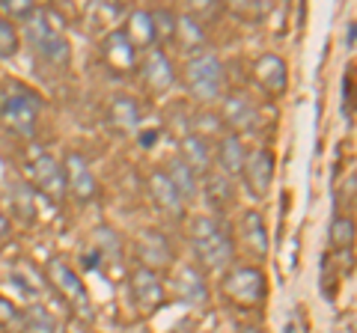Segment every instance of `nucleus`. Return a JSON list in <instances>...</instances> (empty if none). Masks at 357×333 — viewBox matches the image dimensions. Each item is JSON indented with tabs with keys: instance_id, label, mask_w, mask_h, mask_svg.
<instances>
[{
	"instance_id": "9d476101",
	"label": "nucleus",
	"mask_w": 357,
	"mask_h": 333,
	"mask_svg": "<svg viewBox=\"0 0 357 333\" xmlns=\"http://www.w3.org/2000/svg\"><path fill=\"white\" fill-rule=\"evenodd\" d=\"M241 176H244V185H248V191L262 199L268 196L274 185V158L268 149H256V152H248V161L241 166Z\"/></svg>"
},
{
	"instance_id": "f03ea898",
	"label": "nucleus",
	"mask_w": 357,
	"mask_h": 333,
	"mask_svg": "<svg viewBox=\"0 0 357 333\" xmlns=\"http://www.w3.org/2000/svg\"><path fill=\"white\" fill-rule=\"evenodd\" d=\"M191 247L199 265H206L211 271H223L229 268L232 259H236V244L232 235L218 217H194L191 220Z\"/></svg>"
},
{
	"instance_id": "b1692460",
	"label": "nucleus",
	"mask_w": 357,
	"mask_h": 333,
	"mask_svg": "<svg viewBox=\"0 0 357 333\" xmlns=\"http://www.w3.org/2000/svg\"><path fill=\"white\" fill-rule=\"evenodd\" d=\"M167 179L173 182V187H176V194H178L182 203H191V199L199 196V176L191 170V166H185L178 158L170 164V170H167Z\"/></svg>"
},
{
	"instance_id": "cd10ccee",
	"label": "nucleus",
	"mask_w": 357,
	"mask_h": 333,
	"mask_svg": "<svg viewBox=\"0 0 357 333\" xmlns=\"http://www.w3.org/2000/svg\"><path fill=\"white\" fill-rule=\"evenodd\" d=\"M351 241H354L351 217H337V220H333V226H331V244L337 250H342V247H351Z\"/></svg>"
},
{
	"instance_id": "2eb2a0df",
	"label": "nucleus",
	"mask_w": 357,
	"mask_h": 333,
	"mask_svg": "<svg viewBox=\"0 0 357 333\" xmlns=\"http://www.w3.org/2000/svg\"><path fill=\"white\" fill-rule=\"evenodd\" d=\"M253 75L268 93H283L289 86V69H286V60L277 57V54H262L253 65Z\"/></svg>"
},
{
	"instance_id": "c85d7f7f",
	"label": "nucleus",
	"mask_w": 357,
	"mask_h": 333,
	"mask_svg": "<svg viewBox=\"0 0 357 333\" xmlns=\"http://www.w3.org/2000/svg\"><path fill=\"white\" fill-rule=\"evenodd\" d=\"M33 13H36V3H30V0H15V3L3 0V3H0V15H6L9 21H13V24H15V18L27 21Z\"/></svg>"
},
{
	"instance_id": "dca6fc26",
	"label": "nucleus",
	"mask_w": 357,
	"mask_h": 333,
	"mask_svg": "<svg viewBox=\"0 0 357 333\" xmlns=\"http://www.w3.org/2000/svg\"><path fill=\"white\" fill-rule=\"evenodd\" d=\"M211 155H215V149L208 146V140L203 134H185L182 143H178V161H182L185 166H191L197 176L208 173Z\"/></svg>"
},
{
	"instance_id": "ddd939ff",
	"label": "nucleus",
	"mask_w": 357,
	"mask_h": 333,
	"mask_svg": "<svg viewBox=\"0 0 357 333\" xmlns=\"http://www.w3.org/2000/svg\"><path fill=\"white\" fill-rule=\"evenodd\" d=\"M248 161V149H244V140L238 134H223L215 155H211V164H218V173H223L227 179L232 176H241V166Z\"/></svg>"
},
{
	"instance_id": "0eeeda50",
	"label": "nucleus",
	"mask_w": 357,
	"mask_h": 333,
	"mask_svg": "<svg viewBox=\"0 0 357 333\" xmlns=\"http://www.w3.org/2000/svg\"><path fill=\"white\" fill-rule=\"evenodd\" d=\"M45 277H48V283L60 292V297L69 301L72 309H77L81 316L89 313V292H86L84 280L69 268V265L66 262H51L48 268H45Z\"/></svg>"
},
{
	"instance_id": "2f4dec72",
	"label": "nucleus",
	"mask_w": 357,
	"mask_h": 333,
	"mask_svg": "<svg viewBox=\"0 0 357 333\" xmlns=\"http://www.w3.org/2000/svg\"><path fill=\"white\" fill-rule=\"evenodd\" d=\"M349 48H354V24H349Z\"/></svg>"
},
{
	"instance_id": "4468645a",
	"label": "nucleus",
	"mask_w": 357,
	"mask_h": 333,
	"mask_svg": "<svg viewBox=\"0 0 357 333\" xmlns=\"http://www.w3.org/2000/svg\"><path fill=\"white\" fill-rule=\"evenodd\" d=\"M176 295L182 297L188 307H206L208 304L206 277L199 274L194 265H182V268L176 271Z\"/></svg>"
},
{
	"instance_id": "7ed1b4c3",
	"label": "nucleus",
	"mask_w": 357,
	"mask_h": 333,
	"mask_svg": "<svg viewBox=\"0 0 357 333\" xmlns=\"http://www.w3.org/2000/svg\"><path fill=\"white\" fill-rule=\"evenodd\" d=\"M42 114V98L24 84H6V90L0 93V122L18 137H33L39 125Z\"/></svg>"
},
{
	"instance_id": "20e7f679",
	"label": "nucleus",
	"mask_w": 357,
	"mask_h": 333,
	"mask_svg": "<svg viewBox=\"0 0 357 333\" xmlns=\"http://www.w3.org/2000/svg\"><path fill=\"white\" fill-rule=\"evenodd\" d=\"M223 81H227V72H223V63L215 54H194L191 60L185 63V86L197 102H215L223 95Z\"/></svg>"
},
{
	"instance_id": "6e6552de",
	"label": "nucleus",
	"mask_w": 357,
	"mask_h": 333,
	"mask_svg": "<svg viewBox=\"0 0 357 333\" xmlns=\"http://www.w3.org/2000/svg\"><path fill=\"white\" fill-rule=\"evenodd\" d=\"M265 274L259 268H236V271H229L227 274V280H223V295L232 297V301H238L244 307H250V304H259L262 297H265Z\"/></svg>"
},
{
	"instance_id": "423d86ee",
	"label": "nucleus",
	"mask_w": 357,
	"mask_h": 333,
	"mask_svg": "<svg viewBox=\"0 0 357 333\" xmlns=\"http://www.w3.org/2000/svg\"><path fill=\"white\" fill-rule=\"evenodd\" d=\"M128 288H131V301L140 313H155L167 304V288H164V280L155 271L149 268H134L131 271V280H128Z\"/></svg>"
},
{
	"instance_id": "4be33fe9",
	"label": "nucleus",
	"mask_w": 357,
	"mask_h": 333,
	"mask_svg": "<svg viewBox=\"0 0 357 333\" xmlns=\"http://www.w3.org/2000/svg\"><path fill=\"white\" fill-rule=\"evenodd\" d=\"M223 119L232 125V134L241 137V131H250L256 122V110L244 95H227L223 102Z\"/></svg>"
},
{
	"instance_id": "6ab92c4d",
	"label": "nucleus",
	"mask_w": 357,
	"mask_h": 333,
	"mask_svg": "<svg viewBox=\"0 0 357 333\" xmlns=\"http://www.w3.org/2000/svg\"><path fill=\"white\" fill-rule=\"evenodd\" d=\"M137 253L143 259V268H155V265H170L173 262V250L170 244H167V238L161 235V232H143L140 241H137Z\"/></svg>"
},
{
	"instance_id": "7c9ffc66",
	"label": "nucleus",
	"mask_w": 357,
	"mask_h": 333,
	"mask_svg": "<svg viewBox=\"0 0 357 333\" xmlns=\"http://www.w3.org/2000/svg\"><path fill=\"white\" fill-rule=\"evenodd\" d=\"M6 232H9V217L3 215V208H0V238H3Z\"/></svg>"
},
{
	"instance_id": "1a4fd4ad",
	"label": "nucleus",
	"mask_w": 357,
	"mask_h": 333,
	"mask_svg": "<svg viewBox=\"0 0 357 333\" xmlns=\"http://www.w3.org/2000/svg\"><path fill=\"white\" fill-rule=\"evenodd\" d=\"M137 69L143 75V84H146V90L155 93V95H164L173 86V81H176L173 63H170V57H167L161 48H149L146 54H143V60L137 63Z\"/></svg>"
},
{
	"instance_id": "c756f323",
	"label": "nucleus",
	"mask_w": 357,
	"mask_h": 333,
	"mask_svg": "<svg viewBox=\"0 0 357 333\" xmlns=\"http://www.w3.org/2000/svg\"><path fill=\"white\" fill-rule=\"evenodd\" d=\"M21 316H24V330L27 327H36V330H45V333L54 330V318L45 313L42 307H33V309H27V313H21Z\"/></svg>"
},
{
	"instance_id": "f8f14e48",
	"label": "nucleus",
	"mask_w": 357,
	"mask_h": 333,
	"mask_svg": "<svg viewBox=\"0 0 357 333\" xmlns=\"http://www.w3.org/2000/svg\"><path fill=\"white\" fill-rule=\"evenodd\" d=\"M63 173H66V194H75L77 199H89L96 194V176L81 155H75V152L66 155Z\"/></svg>"
},
{
	"instance_id": "bb28decb",
	"label": "nucleus",
	"mask_w": 357,
	"mask_h": 333,
	"mask_svg": "<svg viewBox=\"0 0 357 333\" xmlns=\"http://www.w3.org/2000/svg\"><path fill=\"white\" fill-rule=\"evenodd\" d=\"M152 27H155V42H167L176 36V15L167 9H155L152 13Z\"/></svg>"
},
{
	"instance_id": "39448f33",
	"label": "nucleus",
	"mask_w": 357,
	"mask_h": 333,
	"mask_svg": "<svg viewBox=\"0 0 357 333\" xmlns=\"http://www.w3.org/2000/svg\"><path fill=\"white\" fill-rule=\"evenodd\" d=\"M27 179L39 194H45L51 203H60L66 196V173L63 164L48 152H39L27 161Z\"/></svg>"
},
{
	"instance_id": "a211bd4d",
	"label": "nucleus",
	"mask_w": 357,
	"mask_h": 333,
	"mask_svg": "<svg viewBox=\"0 0 357 333\" xmlns=\"http://www.w3.org/2000/svg\"><path fill=\"white\" fill-rule=\"evenodd\" d=\"M107 119H110L114 128L131 134V131L140 128L143 114H140V104L134 102L131 95H114V102H110V107H107Z\"/></svg>"
},
{
	"instance_id": "a878e982",
	"label": "nucleus",
	"mask_w": 357,
	"mask_h": 333,
	"mask_svg": "<svg viewBox=\"0 0 357 333\" xmlns=\"http://www.w3.org/2000/svg\"><path fill=\"white\" fill-rule=\"evenodd\" d=\"M18 48H21L18 27L6 15H0V60H13L18 54Z\"/></svg>"
},
{
	"instance_id": "9b49d317",
	"label": "nucleus",
	"mask_w": 357,
	"mask_h": 333,
	"mask_svg": "<svg viewBox=\"0 0 357 333\" xmlns=\"http://www.w3.org/2000/svg\"><path fill=\"white\" fill-rule=\"evenodd\" d=\"M102 57H105V63H107L114 72L126 75V72H134V69H137L140 51L134 48L131 42H128L126 33L116 27V30H110L107 36L102 39Z\"/></svg>"
},
{
	"instance_id": "412c9836",
	"label": "nucleus",
	"mask_w": 357,
	"mask_h": 333,
	"mask_svg": "<svg viewBox=\"0 0 357 333\" xmlns=\"http://www.w3.org/2000/svg\"><path fill=\"white\" fill-rule=\"evenodd\" d=\"M176 42H178V48L182 51H188L194 57V54H203V45H206V30H203V24L194 18V15H176V36H173Z\"/></svg>"
},
{
	"instance_id": "5701e85b",
	"label": "nucleus",
	"mask_w": 357,
	"mask_h": 333,
	"mask_svg": "<svg viewBox=\"0 0 357 333\" xmlns=\"http://www.w3.org/2000/svg\"><path fill=\"white\" fill-rule=\"evenodd\" d=\"M241 241L248 244V250L253 253V256H265L268 253V229L262 224L259 212L241 215Z\"/></svg>"
},
{
	"instance_id": "aec40b11",
	"label": "nucleus",
	"mask_w": 357,
	"mask_h": 333,
	"mask_svg": "<svg viewBox=\"0 0 357 333\" xmlns=\"http://www.w3.org/2000/svg\"><path fill=\"white\" fill-rule=\"evenodd\" d=\"M122 33L128 36V42L134 48H143L149 51L155 48V27H152V13H146V9H134V13L128 15L126 27H122Z\"/></svg>"
},
{
	"instance_id": "393cba45",
	"label": "nucleus",
	"mask_w": 357,
	"mask_h": 333,
	"mask_svg": "<svg viewBox=\"0 0 357 333\" xmlns=\"http://www.w3.org/2000/svg\"><path fill=\"white\" fill-rule=\"evenodd\" d=\"M206 199H208V206L215 208V212H223L229 203H232V179H227L223 173H206Z\"/></svg>"
},
{
	"instance_id": "f3484780",
	"label": "nucleus",
	"mask_w": 357,
	"mask_h": 333,
	"mask_svg": "<svg viewBox=\"0 0 357 333\" xmlns=\"http://www.w3.org/2000/svg\"><path fill=\"white\" fill-rule=\"evenodd\" d=\"M149 196H152V203L161 208V212H167V215H182V208H185V203L178 199V194H176V187H173V182L167 179V173L164 170H155L152 176H149Z\"/></svg>"
},
{
	"instance_id": "f257e3e1",
	"label": "nucleus",
	"mask_w": 357,
	"mask_h": 333,
	"mask_svg": "<svg viewBox=\"0 0 357 333\" xmlns=\"http://www.w3.org/2000/svg\"><path fill=\"white\" fill-rule=\"evenodd\" d=\"M24 24H27L24 27L27 42L45 63L69 65L72 45H69V39H66V21L54 13L51 6H36V13H33Z\"/></svg>"
}]
</instances>
